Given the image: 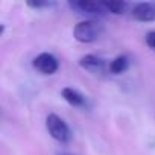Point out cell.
<instances>
[{
  "instance_id": "1",
  "label": "cell",
  "mask_w": 155,
  "mask_h": 155,
  "mask_svg": "<svg viewBox=\"0 0 155 155\" xmlns=\"http://www.w3.org/2000/svg\"><path fill=\"white\" fill-rule=\"evenodd\" d=\"M105 32V26L97 20H85L79 21L73 29V37L76 41L88 44L97 41Z\"/></svg>"
},
{
  "instance_id": "2",
  "label": "cell",
  "mask_w": 155,
  "mask_h": 155,
  "mask_svg": "<svg viewBox=\"0 0 155 155\" xmlns=\"http://www.w3.org/2000/svg\"><path fill=\"white\" fill-rule=\"evenodd\" d=\"M46 129H47L49 135L53 140H56L58 143H68L71 138V132H70L68 125L58 114L52 113L46 117Z\"/></svg>"
},
{
  "instance_id": "3",
  "label": "cell",
  "mask_w": 155,
  "mask_h": 155,
  "mask_svg": "<svg viewBox=\"0 0 155 155\" xmlns=\"http://www.w3.org/2000/svg\"><path fill=\"white\" fill-rule=\"evenodd\" d=\"M68 6L76 11L81 15H88V17H102L108 14L102 5V2H88V0H74L70 2Z\"/></svg>"
},
{
  "instance_id": "4",
  "label": "cell",
  "mask_w": 155,
  "mask_h": 155,
  "mask_svg": "<svg viewBox=\"0 0 155 155\" xmlns=\"http://www.w3.org/2000/svg\"><path fill=\"white\" fill-rule=\"evenodd\" d=\"M32 65H34L35 70H38L43 74H53V73L58 71V67H59L58 59L52 53H47V52L35 56L34 61H32Z\"/></svg>"
},
{
  "instance_id": "5",
  "label": "cell",
  "mask_w": 155,
  "mask_h": 155,
  "mask_svg": "<svg viewBox=\"0 0 155 155\" xmlns=\"http://www.w3.org/2000/svg\"><path fill=\"white\" fill-rule=\"evenodd\" d=\"M132 17L137 21H155V2H141L134 5Z\"/></svg>"
},
{
  "instance_id": "6",
  "label": "cell",
  "mask_w": 155,
  "mask_h": 155,
  "mask_svg": "<svg viewBox=\"0 0 155 155\" xmlns=\"http://www.w3.org/2000/svg\"><path fill=\"white\" fill-rule=\"evenodd\" d=\"M79 65L90 73H102L105 70V61L97 55H85L79 59Z\"/></svg>"
},
{
  "instance_id": "7",
  "label": "cell",
  "mask_w": 155,
  "mask_h": 155,
  "mask_svg": "<svg viewBox=\"0 0 155 155\" xmlns=\"http://www.w3.org/2000/svg\"><path fill=\"white\" fill-rule=\"evenodd\" d=\"M61 96H62V99L68 104V105H71V107H85V104H87V99H85V96L81 93V91H78L76 88H71V87H65V88H62L61 90Z\"/></svg>"
},
{
  "instance_id": "8",
  "label": "cell",
  "mask_w": 155,
  "mask_h": 155,
  "mask_svg": "<svg viewBox=\"0 0 155 155\" xmlns=\"http://www.w3.org/2000/svg\"><path fill=\"white\" fill-rule=\"evenodd\" d=\"M128 67H129V59H128V56L119 55V56H116V58L111 61V64H110V71H111L113 74H122V73H125V71L128 70Z\"/></svg>"
},
{
  "instance_id": "9",
  "label": "cell",
  "mask_w": 155,
  "mask_h": 155,
  "mask_svg": "<svg viewBox=\"0 0 155 155\" xmlns=\"http://www.w3.org/2000/svg\"><path fill=\"white\" fill-rule=\"evenodd\" d=\"M102 5H104L107 12H111V14H116V15L123 14L126 6H128L126 2H102Z\"/></svg>"
},
{
  "instance_id": "10",
  "label": "cell",
  "mask_w": 155,
  "mask_h": 155,
  "mask_svg": "<svg viewBox=\"0 0 155 155\" xmlns=\"http://www.w3.org/2000/svg\"><path fill=\"white\" fill-rule=\"evenodd\" d=\"M26 5H28L29 8H32V9H43V8L55 6L56 3H55V2H49V0H29Z\"/></svg>"
},
{
  "instance_id": "11",
  "label": "cell",
  "mask_w": 155,
  "mask_h": 155,
  "mask_svg": "<svg viewBox=\"0 0 155 155\" xmlns=\"http://www.w3.org/2000/svg\"><path fill=\"white\" fill-rule=\"evenodd\" d=\"M146 44L155 52V31H152L146 35Z\"/></svg>"
},
{
  "instance_id": "12",
  "label": "cell",
  "mask_w": 155,
  "mask_h": 155,
  "mask_svg": "<svg viewBox=\"0 0 155 155\" xmlns=\"http://www.w3.org/2000/svg\"><path fill=\"white\" fill-rule=\"evenodd\" d=\"M58 155H74V153H70V152H59Z\"/></svg>"
}]
</instances>
